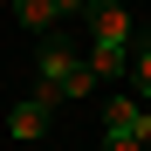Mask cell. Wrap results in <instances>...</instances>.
I'll use <instances>...</instances> for the list:
<instances>
[{
	"instance_id": "cell-4",
	"label": "cell",
	"mask_w": 151,
	"mask_h": 151,
	"mask_svg": "<svg viewBox=\"0 0 151 151\" xmlns=\"http://www.w3.org/2000/svg\"><path fill=\"white\" fill-rule=\"evenodd\" d=\"M14 21H21V28H28V35H55V0H14Z\"/></svg>"
},
{
	"instance_id": "cell-1",
	"label": "cell",
	"mask_w": 151,
	"mask_h": 151,
	"mask_svg": "<svg viewBox=\"0 0 151 151\" xmlns=\"http://www.w3.org/2000/svg\"><path fill=\"white\" fill-rule=\"evenodd\" d=\"M89 76H96V83H117V76H124V62H131V14H124L117 7V0H96V7H89Z\"/></svg>"
},
{
	"instance_id": "cell-7",
	"label": "cell",
	"mask_w": 151,
	"mask_h": 151,
	"mask_svg": "<svg viewBox=\"0 0 151 151\" xmlns=\"http://www.w3.org/2000/svg\"><path fill=\"white\" fill-rule=\"evenodd\" d=\"M96 89V76H89V62H83V76H69V83H62V96H89Z\"/></svg>"
},
{
	"instance_id": "cell-3",
	"label": "cell",
	"mask_w": 151,
	"mask_h": 151,
	"mask_svg": "<svg viewBox=\"0 0 151 151\" xmlns=\"http://www.w3.org/2000/svg\"><path fill=\"white\" fill-rule=\"evenodd\" d=\"M55 103H62L55 89H35L28 103H14V117H7V131H14L21 144H35V137L48 131V124H55Z\"/></svg>"
},
{
	"instance_id": "cell-6",
	"label": "cell",
	"mask_w": 151,
	"mask_h": 151,
	"mask_svg": "<svg viewBox=\"0 0 151 151\" xmlns=\"http://www.w3.org/2000/svg\"><path fill=\"white\" fill-rule=\"evenodd\" d=\"M131 76H137V96H151V28L131 35Z\"/></svg>"
},
{
	"instance_id": "cell-9",
	"label": "cell",
	"mask_w": 151,
	"mask_h": 151,
	"mask_svg": "<svg viewBox=\"0 0 151 151\" xmlns=\"http://www.w3.org/2000/svg\"><path fill=\"white\" fill-rule=\"evenodd\" d=\"M96 0H55V14H89Z\"/></svg>"
},
{
	"instance_id": "cell-8",
	"label": "cell",
	"mask_w": 151,
	"mask_h": 151,
	"mask_svg": "<svg viewBox=\"0 0 151 151\" xmlns=\"http://www.w3.org/2000/svg\"><path fill=\"white\" fill-rule=\"evenodd\" d=\"M103 151H144L137 137H124V131H103Z\"/></svg>"
},
{
	"instance_id": "cell-2",
	"label": "cell",
	"mask_w": 151,
	"mask_h": 151,
	"mask_svg": "<svg viewBox=\"0 0 151 151\" xmlns=\"http://www.w3.org/2000/svg\"><path fill=\"white\" fill-rule=\"evenodd\" d=\"M35 69H41V89H55V96H62L69 76H83V55H76V41L48 35V41H41V55H35Z\"/></svg>"
},
{
	"instance_id": "cell-5",
	"label": "cell",
	"mask_w": 151,
	"mask_h": 151,
	"mask_svg": "<svg viewBox=\"0 0 151 151\" xmlns=\"http://www.w3.org/2000/svg\"><path fill=\"white\" fill-rule=\"evenodd\" d=\"M137 124H144V110L131 103V96H110V110H103V131H124V137H137Z\"/></svg>"
}]
</instances>
